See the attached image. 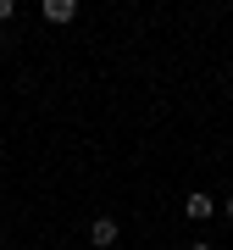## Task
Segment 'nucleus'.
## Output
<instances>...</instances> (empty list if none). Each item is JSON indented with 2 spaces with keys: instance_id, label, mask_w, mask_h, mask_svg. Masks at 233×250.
I'll return each instance as SVG.
<instances>
[{
  "instance_id": "obj_3",
  "label": "nucleus",
  "mask_w": 233,
  "mask_h": 250,
  "mask_svg": "<svg viewBox=\"0 0 233 250\" xmlns=\"http://www.w3.org/2000/svg\"><path fill=\"white\" fill-rule=\"evenodd\" d=\"M183 211L194 217V223H206V217L216 211V200H211V195H189V200H183Z\"/></svg>"
},
{
  "instance_id": "obj_2",
  "label": "nucleus",
  "mask_w": 233,
  "mask_h": 250,
  "mask_svg": "<svg viewBox=\"0 0 233 250\" xmlns=\"http://www.w3.org/2000/svg\"><path fill=\"white\" fill-rule=\"evenodd\" d=\"M45 17L50 22H72L78 17V0H45Z\"/></svg>"
},
{
  "instance_id": "obj_5",
  "label": "nucleus",
  "mask_w": 233,
  "mask_h": 250,
  "mask_svg": "<svg viewBox=\"0 0 233 250\" xmlns=\"http://www.w3.org/2000/svg\"><path fill=\"white\" fill-rule=\"evenodd\" d=\"M222 211H228V223H233V195H228V206H222Z\"/></svg>"
},
{
  "instance_id": "obj_1",
  "label": "nucleus",
  "mask_w": 233,
  "mask_h": 250,
  "mask_svg": "<svg viewBox=\"0 0 233 250\" xmlns=\"http://www.w3.org/2000/svg\"><path fill=\"white\" fill-rule=\"evenodd\" d=\"M89 239H95L100 250H111V245H116V217H95V223H89Z\"/></svg>"
},
{
  "instance_id": "obj_6",
  "label": "nucleus",
  "mask_w": 233,
  "mask_h": 250,
  "mask_svg": "<svg viewBox=\"0 0 233 250\" xmlns=\"http://www.w3.org/2000/svg\"><path fill=\"white\" fill-rule=\"evenodd\" d=\"M189 250H211V245H189Z\"/></svg>"
},
{
  "instance_id": "obj_4",
  "label": "nucleus",
  "mask_w": 233,
  "mask_h": 250,
  "mask_svg": "<svg viewBox=\"0 0 233 250\" xmlns=\"http://www.w3.org/2000/svg\"><path fill=\"white\" fill-rule=\"evenodd\" d=\"M11 11H17V6H11V0H0V22H11Z\"/></svg>"
}]
</instances>
